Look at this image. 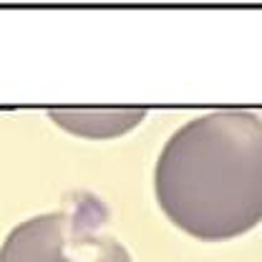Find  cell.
Returning a JSON list of instances; mask_svg holds the SVG:
<instances>
[{"instance_id": "obj_3", "label": "cell", "mask_w": 262, "mask_h": 262, "mask_svg": "<svg viewBox=\"0 0 262 262\" xmlns=\"http://www.w3.org/2000/svg\"><path fill=\"white\" fill-rule=\"evenodd\" d=\"M146 111H129V108H86V111H51L48 119H53L61 129L89 136V139H108L131 131Z\"/></svg>"}, {"instance_id": "obj_1", "label": "cell", "mask_w": 262, "mask_h": 262, "mask_svg": "<svg viewBox=\"0 0 262 262\" xmlns=\"http://www.w3.org/2000/svg\"><path fill=\"white\" fill-rule=\"evenodd\" d=\"M162 212L204 242L239 237L262 222V119L209 111L164 144L154 169Z\"/></svg>"}, {"instance_id": "obj_2", "label": "cell", "mask_w": 262, "mask_h": 262, "mask_svg": "<svg viewBox=\"0 0 262 262\" xmlns=\"http://www.w3.org/2000/svg\"><path fill=\"white\" fill-rule=\"evenodd\" d=\"M0 262H134L129 250L111 234L103 202L73 194L68 204L38 214L3 239Z\"/></svg>"}]
</instances>
